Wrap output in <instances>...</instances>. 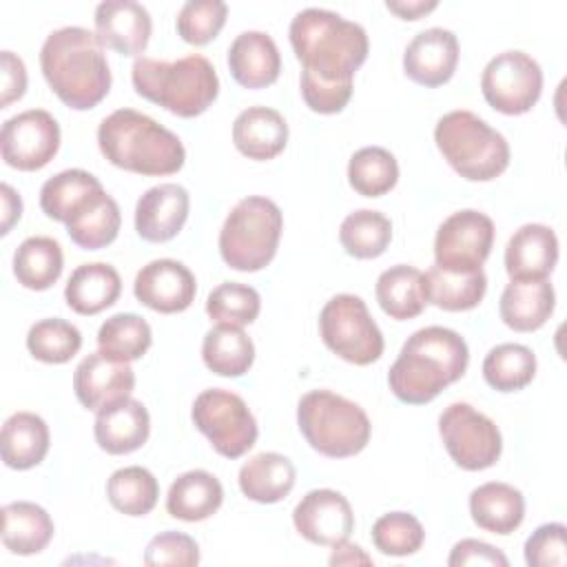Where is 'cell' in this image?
<instances>
[{"instance_id": "e0dca14e", "label": "cell", "mask_w": 567, "mask_h": 567, "mask_svg": "<svg viewBox=\"0 0 567 567\" xmlns=\"http://www.w3.org/2000/svg\"><path fill=\"white\" fill-rule=\"evenodd\" d=\"M135 299L162 315L186 310L197 292L193 272L175 259H153L135 275Z\"/></svg>"}, {"instance_id": "836d02e7", "label": "cell", "mask_w": 567, "mask_h": 567, "mask_svg": "<svg viewBox=\"0 0 567 567\" xmlns=\"http://www.w3.org/2000/svg\"><path fill=\"white\" fill-rule=\"evenodd\" d=\"M425 290L427 303L447 312H463L481 303L487 290V277L483 268L472 272H450L432 266L425 272Z\"/></svg>"}, {"instance_id": "f546056e", "label": "cell", "mask_w": 567, "mask_h": 567, "mask_svg": "<svg viewBox=\"0 0 567 567\" xmlns=\"http://www.w3.org/2000/svg\"><path fill=\"white\" fill-rule=\"evenodd\" d=\"M295 465L279 452H261L248 458L239 470V489L255 503H279L295 487Z\"/></svg>"}, {"instance_id": "8fae6325", "label": "cell", "mask_w": 567, "mask_h": 567, "mask_svg": "<svg viewBox=\"0 0 567 567\" xmlns=\"http://www.w3.org/2000/svg\"><path fill=\"white\" fill-rule=\"evenodd\" d=\"M439 434L450 458L467 472L487 470L501 458V430L470 403H450L439 416Z\"/></svg>"}, {"instance_id": "8992f818", "label": "cell", "mask_w": 567, "mask_h": 567, "mask_svg": "<svg viewBox=\"0 0 567 567\" xmlns=\"http://www.w3.org/2000/svg\"><path fill=\"white\" fill-rule=\"evenodd\" d=\"M443 159L470 182L496 179L509 166L507 140L472 111H450L434 128Z\"/></svg>"}, {"instance_id": "ba28073f", "label": "cell", "mask_w": 567, "mask_h": 567, "mask_svg": "<svg viewBox=\"0 0 567 567\" xmlns=\"http://www.w3.org/2000/svg\"><path fill=\"white\" fill-rule=\"evenodd\" d=\"M281 228L284 217L272 199L261 195L239 199L219 230L221 259L241 272L266 268L277 252Z\"/></svg>"}, {"instance_id": "484cf974", "label": "cell", "mask_w": 567, "mask_h": 567, "mask_svg": "<svg viewBox=\"0 0 567 567\" xmlns=\"http://www.w3.org/2000/svg\"><path fill=\"white\" fill-rule=\"evenodd\" d=\"M233 142L248 159L266 162L286 148L288 124L275 109L248 106L233 122Z\"/></svg>"}, {"instance_id": "ee69618b", "label": "cell", "mask_w": 567, "mask_h": 567, "mask_svg": "<svg viewBox=\"0 0 567 567\" xmlns=\"http://www.w3.org/2000/svg\"><path fill=\"white\" fill-rule=\"evenodd\" d=\"M261 310V297L252 286L224 281L210 290L206 299V312L217 326L244 328L257 319Z\"/></svg>"}, {"instance_id": "7dc6e473", "label": "cell", "mask_w": 567, "mask_h": 567, "mask_svg": "<svg viewBox=\"0 0 567 567\" xmlns=\"http://www.w3.org/2000/svg\"><path fill=\"white\" fill-rule=\"evenodd\" d=\"M199 563V547L195 538L182 532H162L153 536L144 549V565H175V567H193Z\"/></svg>"}, {"instance_id": "bcb514c9", "label": "cell", "mask_w": 567, "mask_h": 567, "mask_svg": "<svg viewBox=\"0 0 567 567\" xmlns=\"http://www.w3.org/2000/svg\"><path fill=\"white\" fill-rule=\"evenodd\" d=\"M228 7L221 0H190L177 13V33L184 42L202 47L224 29Z\"/></svg>"}, {"instance_id": "4316f807", "label": "cell", "mask_w": 567, "mask_h": 567, "mask_svg": "<svg viewBox=\"0 0 567 567\" xmlns=\"http://www.w3.org/2000/svg\"><path fill=\"white\" fill-rule=\"evenodd\" d=\"M470 514L481 529L507 536L523 523L525 498L514 485L489 481L472 489Z\"/></svg>"}, {"instance_id": "74e56055", "label": "cell", "mask_w": 567, "mask_h": 567, "mask_svg": "<svg viewBox=\"0 0 567 567\" xmlns=\"http://www.w3.org/2000/svg\"><path fill=\"white\" fill-rule=\"evenodd\" d=\"M536 354L523 343H501L483 359V377L498 392H516L532 383Z\"/></svg>"}, {"instance_id": "d590c367", "label": "cell", "mask_w": 567, "mask_h": 567, "mask_svg": "<svg viewBox=\"0 0 567 567\" xmlns=\"http://www.w3.org/2000/svg\"><path fill=\"white\" fill-rule=\"evenodd\" d=\"M202 359L219 377H241L255 361V346L241 328L215 326L204 337Z\"/></svg>"}, {"instance_id": "9a60e30c", "label": "cell", "mask_w": 567, "mask_h": 567, "mask_svg": "<svg viewBox=\"0 0 567 567\" xmlns=\"http://www.w3.org/2000/svg\"><path fill=\"white\" fill-rule=\"evenodd\" d=\"M295 529L310 543L334 547L354 529V514L348 498L334 489H312L292 509Z\"/></svg>"}, {"instance_id": "11a10c76", "label": "cell", "mask_w": 567, "mask_h": 567, "mask_svg": "<svg viewBox=\"0 0 567 567\" xmlns=\"http://www.w3.org/2000/svg\"><path fill=\"white\" fill-rule=\"evenodd\" d=\"M357 563L370 565L372 558L359 545H352L348 540L334 545V551L330 556V565H357Z\"/></svg>"}, {"instance_id": "8d00e7d4", "label": "cell", "mask_w": 567, "mask_h": 567, "mask_svg": "<svg viewBox=\"0 0 567 567\" xmlns=\"http://www.w3.org/2000/svg\"><path fill=\"white\" fill-rule=\"evenodd\" d=\"M339 241L350 257L374 259L385 252L392 241L390 219L370 208L350 213L339 226Z\"/></svg>"}, {"instance_id": "f6af8a7d", "label": "cell", "mask_w": 567, "mask_h": 567, "mask_svg": "<svg viewBox=\"0 0 567 567\" xmlns=\"http://www.w3.org/2000/svg\"><path fill=\"white\" fill-rule=\"evenodd\" d=\"M425 540L423 525L410 512H390L374 520L372 543L385 556H410Z\"/></svg>"}, {"instance_id": "7402d4cb", "label": "cell", "mask_w": 567, "mask_h": 567, "mask_svg": "<svg viewBox=\"0 0 567 567\" xmlns=\"http://www.w3.org/2000/svg\"><path fill=\"white\" fill-rule=\"evenodd\" d=\"M558 261V237L545 224L520 226L505 246V270L512 279H547Z\"/></svg>"}, {"instance_id": "c3c4849f", "label": "cell", "mask_w": 567, "mask_h": 567, "mask_svg": "<svg viewBox=\"0 0 567 567\" xmlns=\"http://www.w3.org/2000/svg\"><path fill=\"white\" fill-rule=\"evenodd\" d=\"M565 532L567 527L563 523L536 527L525 540V563L529 567H563L567 563Z\"/></svg>"}, {"instance_id": "7c38bea8", "label": "cell", "mask_w": 567, "mask_h": 567, "mask_svg": "<svg viewBox=\"0 0 567 567\" xmlns=\"http://www.w3.org/2000/svg\"><path fill=\"white\" fill-rule=\"evenodd\" d=\"M481 91L494 111L505 115H523L540 97V64L523 51H503L483 69Z\"/></svg>"}, {"instance_id": "52a82bcc", "label": "cell", "mask_w": 567, "mask_h": 567, "mask_svg": "<svg viewBox=\"0 0 567 567\" xmlns=\"http://www.w3.org/2000/svg\"><path fill=\"white\" fill-rule=\"evenodd\" d=\"M297 423L308 445L330 458L359 454L372 432L365 410L330 390L306 392L297 405Z\"/></svg>"}, {"instance_id": "f35d334b", "label": "cell", "mask_w": 567, "mask_h": 567, "mask_svg": "<svg viewBox=\"0 0 567 567\" xmlns=\"http://www.w3.org/2000/svg\"><path fill=\"white\" fill-rule=\"evenodd\" d=\"M348 182L363 197H381L399 182L396 157L383 146H363L348 162Z\"/></svg>"}, {"instance_id": "f907efd6", "label": "cell", "mask_w": 567, "mask_h": 567, "mask_svg": "<svg viewBox=\"0 0 567 567\" xmlns=\"http://www.w3.org/2000/svg\"><path fill=\"white\" fill-rule=\"evenodd\" d=\"M507 556L496 549L494 545L489 543H483V540H476V538H463L458 540L452 551H450V558H447V565L450 567H463V565H501V567H507Z\"/></svg>"}, {"instance_id": "83f0119b", "label": "cell", "mask_w": 567, "mask_h": 567, "mask_svg": "<svg viewBox=\"0 0 567 567\" xmlns=\"http://www.w3.org/2000/svg\"><path fill=\"white\" fill-rule=\"evenodd\" d=\"M122 292V279L111 264L93 261L78 266L64 288L66 306L84 317L113 306Z\"/></svg>"}, {"instance_id": "816d5d0a", "label": "cell", "mask_w": 567, "mask_h": 567, "mask_svg": "<svg viewBox=\"0 0 567 567\" xmlns=\"http://www.w3.org/2000/svg\"><path fill=\"white\" fill-rule=\"evenodd\" d=\"M0 66H2V89H0V109H7L11 102L20 100L27 91V69L24 62L11 53H0Z\"/></svg>"}, {"instance_id": "6da1fadb", "label": "cell", "mask_w": 567, "mask_h": 567, "mask_svg": "<svg viewBox=\"0 0 567 567\" xmlns=\"http://www.w3.org/2000/svg\"><path fill=\"white\" fill-rule=\"evenodd\" d=\"M40 69L51 91L73 111L97 106L111 91V69L97 33L62 27L47 35Z\"/></svg>"}, {"instance_id": "44dd1931", "label": "cell", "mask_w": 567, "mask_h": 567, "mask_svg": "<svg viewBox=\"0 0 567 567\" xmlns=\"http://www.w3.org/2000/svg\"><path fill=\"white\" fill-rule=\"evenodd\" d=\"M95 443L106 454H128L140 450L151 434V416L142 401L124 399L97 412L93 425Z\"/></svg>"}, {"instance_id": "30bf717a", "label": "cell", "mask_w": 567, "mask_h": 567, "mask_svg": "<svg viewBox=\"0 0 567 567\" xmlns=\"http://www.w3.org/2000/svg\"><path fill=\"white\" fill-rule=\"evenodd\" d=\"M195 427L210 441L213 450L226 458L244 456L257 441V421L246 401L221 388L197 394L190 410Z\"/></svg>"}, {"instance_id": "db71d44e", "label": "cell", "mask_w": 567, "mask_h": 567, "mask_svg": "<svg viewBox=\"0 0 567 567\" xmlns=\"http://www.w3.org/2000/svg\"><path fill=\"white\" fill-rule=\"evenodd\" d=\"M0 202H2V226H0V233L7 235L11 230V226L22 215V199H20V195L9 184H2L0 186Z\"/></svg>"}, {"instance_id": "cb8c5ba5", "label": "cell", "mask_w": 567, "mask_h": 567, "mask_svg": "<svg viewBox=\"0 0 567 567\" xmlns=\"http://www.w3.org/2000/svg\"><path fill=\"white\" fill-rule=\"evenodd\" d=\"M106 190L100 179L82 168H69L49 177L40 188V208L47 217L69 224L80 217Z\"/></svg>"}, {"instance_id": "4fadbf2b", "label": "cell", "mask_w": 567, "mask_h": 567, "mask_svg": "<svg viewBox=\"0 0 567 567\" xmlns=\"http://www.w3.org/2000/svg\"><path fill=\"white\" fill-rule=\"evenodd\" d=\"M494 244V221L474 208L452 213L434 237V266L450 272L481 270Z\"/></svg>"}, {"instance_id": "5bb4252c", "label": "cell", "mask_w": 567, "mask_h": 567, "mask_svg": "<svg viewBox=\"0 0 567 567\" xmlns=\"http://www.w3.org/2000/svg\"><path fill=\"white\" fill-rule=\"evenodd\" d=\"M60 148V124L44 109H29L2 124L0 153L18 171L44 168Z\"/></svg>"}, {"instance_id": "681fc988", "label": "cell", "mask_w": 567, "mask_h": 567, "mask_svg": "<svg viewBox=\"0 0 567 567\" xmlns=\"http://www.w3.org/2000/svg\"><path fill=\"white\" fill-rule=\"evenodd\" d=\"M299 89L306 106L321 115L343 111L352 97V82H326L306 71H301Z\"/></svg>"}, {"instance_id": "277c9868", "label": "cell", "mask_w": 567, "mask_h": 567, "mask_svg": "<svg viewBox=\"0 0 567 567\" xmlns=\"http://www.w3.org/2000/svg\"><path fill=\"white\" fill-rule=\"evenodd\" d=\"M97 146L113 166L148 177L173 175L186 159L173 131L133 109H117L100 122Z\"/></svg>"}, {"instance_id": "ab89813d", "label": "cell", "mask_w": 567, "mask_h": 567, "mask_svg": "<svg viewBox=\"0 0 567 567\" xmlns=\"http://www.w3.org/2000/svg\"><path fill=\"white\" fill-rule=\"evenodd\" d=\"M153 332L146 319L133 312H117L109 317L97 330L100 352L120 359V361H137L151 348Z\"/></svg>"}, {"instance_id": "d6a6232c", "label": "cell", "mask_w": 567, "mask_h": 567, "mask_svg": "<svg viewBox=\"0 0 567 567\" xmlns=\"http://www.w3.org/2000/svg\"><path fill=\"white\" fill-rule=\"evenodd\" d=\"M51 538L53 520L44 507L29 501H13L2 507V543L11 554H38Z\"/></svg>"}, {"instance_id": "ac0fdd59", "label": "cell", "mask_w": 567, "mask_h": 567, "mask_svg": "<svg viewBox=\"0 0 567 567\" xmlns=\"http://www.w3.org/2000/svg\"><path fill=\"white\" fill-rule=\"evenodd\" d=\"M458 64V40L450 29L432 27L416 33L403 53L405 75L421 86L445 84Z\"/></svg>"}, {"instance_id": "5b68a950", "label": "cell", "mask_w": 567, "mask_h": 567, "mask_svg": "<svg viewBox=\"0 0 567 567\" xmlns=\"http://www.w3.org/2000/svg\"><path fill=\"white\" fill-rule=\"evenodd\" d=\"M131 80L137 95L179 117L202 115L219 93L215 66L199 53L184 55L175 62L137 58Z\"/></svg>"}, {"instance_id": "ffe728a7", "label": "cell", "mask_w": 567, "mask_h": 567, "mask_svg": "<svg viewBox=\"0 0 567 567\" xmlns=\"http://www.w3.org/2000/svg\"><path fill=\"white\" fill-rule=\"evenodd\" d=\"M153 22L140 2L106 0L95 9V33L100 42L120 55H140L151 40Z\"/></svg>"}, {"instance_id": "e575fe53", "label": "cell", "mask_w": 567, "mask_h": 567, "mask_svg": "<svg viewBox=\"0 0 567 567\" xmlns=\"http://www.w3.org/2000/svg\"><path fill=\"white\" fill-rule=\"evenodd\" d=\"M64 257L53 237H27L13 255V275L29 290H47L62 275Z\"/></svg>"}, {"instance_id": "f1b7e54d", "label": "cell", "mask_w": 567, "mask_h": 567, "mask_svg": "<svg viewBox=\"0 0 567 567\" xmlns=\"http://www.w3.org/2000/svg\"><path fill=\"white\" fill-rule=\"evenodd\" d=\"M224 501V487L206 470H190L179 474L166 494V512L173 518L197 523L210 518Z\"/></svg>"}, {"instance_id": "d6986e66", "label": "cell", "mask_w": 567, "mask_h": 567, "mask_svg": "<svg viewBox=\"0 0 567 567\" xmlns=\"http://www.w3.org/2000/svg\"><path fill=\"white\" fill-rule=\"evenodd\" d=\"M188 208L190 197L184 186L171 182L157 184L137 199L135 230L144 241H168L184 228Z\"/></svg>"}, {"instance_id": "9c48e42d", "label": "cell", "mask_w": 567, "mask_h": 567, "mask_svg": "<svg viewBox=\"0 0 567 567\" xmlns=\"http://www.w3.org/2000/svg\"><path fill=\"white\" fill-rule=\"evenodd\" d=\"M319 332L323 343L348 363L370 365L383 354V334L357 295H334L319 315Z\"/></svg>"}, {"instance_id": "b9f144b4", "label": "cell", "mask_w": 567, "mask_h": 567, "mask_svg": "<svg viewBox=\"0 0 567 567\" xmlns=\"http://www.w3.org/2000/svg\"><path fill=\"white\" fill-rule=\"evenodd\" d=\"M120 224H122L120 206L111 195L104 193L80 217L71 219L64 226L75 246L84 250H100L115 241L120 233Z\"/></svg>"}, {"instance_id": "2e32d148", "label": "cell", "mask_w": 567, "mask_h": 567, "mask_svg": "<svg viewBox=\"0 0 567 567\" xmlns=\"http://www.w3.org/2000/svg\"><path fill=\"white\" fill-rule=\"evenodd\" d=\"M133 388V368L126 361L113 359L100 350L84 357L73 374V390L78 401L93 412L128 399Z\"/></svg>"}, {"instance_id": "603a6c76", "label": "cell", "mask_w": 567, "mask_h": 567, "mask_svg": "<svg viewBox=\"0 0 567 567\" xmlns=\"http://www.w3.org/2000/svg\"><path fill=\"white\" fill-rule=\"evenodd\" d=\"M228 69L237 84L246 89H264L277 82L281 55L268 33L244 31L228 49Z\"/></svg>"}, {"instance_id": "60d3db41", "label": "cell", "mask_w": 567, "mask_h": 567, "mask_svg": "<svg viewBox=\"0 0 567 567\" xmlns=\"http://www.w3.org/2000/svg\"><path fill=\"white\" fill-rule=\"evenodd\" d=\"M106 496L111 505L126 516H146L159 496L157 478L142 465L115 470L106 481Z\"/></svg>"}, {"instance_id": "3957f363", "label": "cell", "mask_w": 567, "mask_h": 567, "mask_svg": "<svg viewBox=\"0 0 567 567\" xmlns=\"http://www.w3.org/2000/svg\"><path fill=\"white\" fill-rule=\"evenodd\" d=\"M288 35L303 71L326 82H352L370 49L361 24L317 7L299 11Z\"/></svg>"}, {"instance_id": "f5cc1de1", "label": "cell", "mask_w": 567, "mask_h": 567, "mask_svg": "<svg viewBox=\"0 0 567 567\" xmlns=\"http://www.w3.org/2000/svg\"><path fill=\"white\" fill-rule=\"evenodd\" d=\"M385 7L401 20H419L439 7L436 0H388Z\"/></svg>"}, {"instance_id": "7bdbcfd3", "label": "cell", "mask_w": 567, "mask_h": 567, "mask_svg": "<svg viewBox=\"0 0 567 567\" xmlns=\"http://www.w3.org/2000/svg\"><path fill=\"white\" fill-rule=\"evenodd\" d=\"M27 348L42 363H66L80 352L82 334L64 319H40L27 332Z\"/></svg>"}, {"instance_id": "7a4b0ae2", "label": "cell", "mask_w": 567, "mask_h": 567, "mask_svg": "<svg viewBox=\"0 0 567 567\" xmlns=\"http://www.w3.org/2000/svg\"><path fill=\"white\" fill-rule=\"evenodd\" d=\"M467 361L470 350L458 332L427 326L408 337L388 372V383L399 401L423 405L456 383L465 374Z\"/></svg>"}, {"instance_id": "4dcf8cb0", "label": "cell", "mask_w": 567, "mask_h": 567, "mask_svg": "<svg viewBox=\"0 0 567 567\" xmlns=\"http://www.w3.org/2000/svg\"><path fill=\"white\" fill-rule=\"evenodd\" d=\"M377 301L381 310L396 319H414L427 306V290H425V272L414 266L396 264L383 270L377 279L374 288Z\"/></svg>"}, {"instance_id": "d4e9b609", "label": "cell", "mask_w": 567, "mask_h": 567, "mask_svg": "<svg viewBox=\"0 0 567 567\" xmlns=\"http://www.w3.org/2000/svg\"><path fill=\"white\" fill-rule=\"evenodd\" d=\"M556 306L554 288L547 279H512L498 303L501 319L516 332H534L551 317Z\"/></svg>"}, {"instance_id": "1f68e13d", "label": "cell", "mask_w": 567, "mask_h": 567, "mask_svg": "<svg viewBox=\"0 0 567 567\" xmlns=\"http://www.w3.org/2000/svg\"><path fill=\"white\" fill-rule=\"evenodd\" d=\"M2 461L11 470H31L49 452V425L33 412H16L2 425Z\"/></svg>"}]
</instances>
